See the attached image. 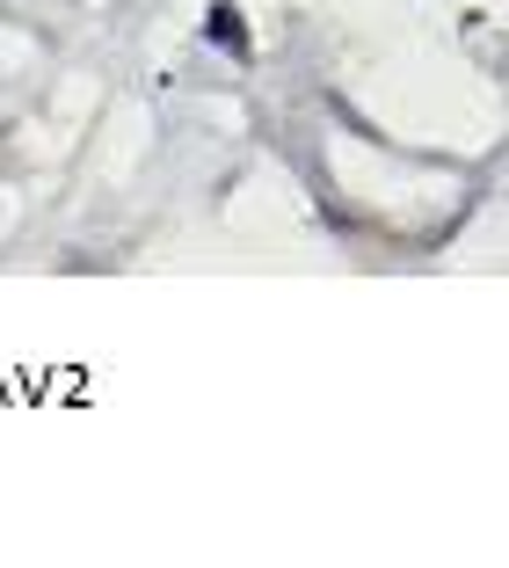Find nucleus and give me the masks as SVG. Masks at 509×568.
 I'll return each mask as SVG.
<instances>
[{"label": "nucleus", "instance_id": "f257e3e1", "mask_svg": "<svg viewBox=\"0 0 509 568\" xmlns=\"http://www.w3.org/2000/svg\"><path fill=\"white\" fill-rule=\"evenodd\" d=\"M204 37H212L218 51H233V59H247V51H255V44H247V22H241V8H226V0H218L212 16H204Z\"/></svg>", "mask_w": 509, "mask_h": 568}]
</instances>
